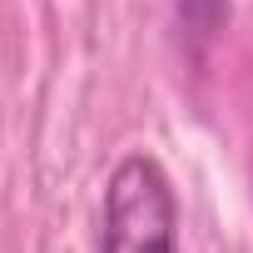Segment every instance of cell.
Returning <instances> with one entry per match:
<instances>
[{
    "label": "cell",
    "instance_id": "obj_1",
    "mask_svg": "<svg viewBox=\"0 0 253 253\" xmlns=\"http://www.w3.org/2000/svg\"><path fill=\"white\" fill-rule=\"evenodd\" d=\"M179 204L169 174L149 154L119 159L104 189V243L99 253H179Z\"/></svg>",
    "mask_w": 253,
    "mask_h": 253
},
{
    "label": "cell",
    "instance_id": "obj_2",
    "mask_svg": "<svg viewBox=\"0 0 253 253\" xmlns=\"http://www.w3.org/2000/svg\"><path fill=\"white\" fill-rule=\"evenodd\" d=\"M228 20V0H179V25L194 40H209L213 30H223Z\"/></svg>",
    "mask_w": 253,
    "mask_h": 253
}]
</instances>
